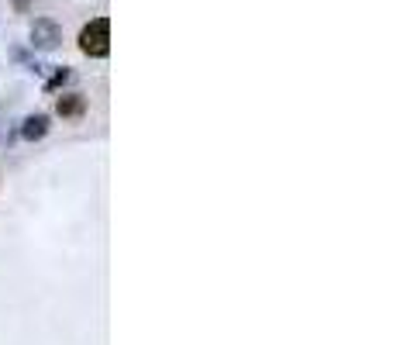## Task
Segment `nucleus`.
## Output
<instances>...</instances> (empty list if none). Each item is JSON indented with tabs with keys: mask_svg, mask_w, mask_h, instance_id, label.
Here are the masks:
<instances>
[{
	"mask_svg": "<svg viewBox=\"0 0 393 345\" xmlns=\"http://www.w3.org/2000/svg\"><path fill=\"white\" fill-rule=\"evenodd\" d=\"M14 7H18V14H28V7H31V0H14Z\"/></svg>",
	"mask_w": 393,
	"mask_h": 345,
	"instance_id": "nucleus-6",
	"label": "nucleus"
},
{
	"mask_svg": "<svg viewBox=\"0 0 393 345\" xmlns=\"http://www.w3.org/2000/svg\"><path fill=\"white\" fill-rule=\"evenodd\" d=\"M69 80V69H66V66H62V69H59V73H55L52 80L45 83V90H55V86H62V83Z\"/></svg>",
	"mask_w": 393,
	"mask_h": 345,
	"instance_id": "nucleus-5",
	"label": "nucleus"
},
{
	"mask_svg": "<svg viewBox=\"0 0 393 345\" xmlns=\"http://www.w3.org/2000/svg\"><path fill=\"white\" fill-rule=\"evenodd\" d=\"M79 49L90 59H107L110 55V21L107 18H93L90 25L79 31Z\"/></svg>",
	"mask_w": 393,
	"mask_h": 345,
	"instance_id": "nucleus-1",
	"label": "nucleus"
},
{
	"mask_svg": "<svg viewBox=\"0 0 393 345\" xmlns=\"http://www.w3.org/2000/svg\"><path fill=\"white\" fill-rule=\"evenodd\" d=\"M55 111H59V118H79L86 111V97L83 94H62L55 101Z\"/></svg>",
	"mask_w": 393,
	"mask_h": 345,
	"instance_id": "nucleus-3",
	"label": "nucleus"
},
{
	"mask_svg": "<svg viewBox=\"0 0 393 345\" xmlns=\"http://www.w3.org/2000/svg\"><path fill=\"white\" fill-rule=\"evenodd\" d=\"M45 135H49V118H45V114H31V118H25V125H21V138L38 142V138H45Z\"/></svg>",
	"mask_w": 393,
	"mask_h": 345,
	"instance_id": "nucleus-4",
	"label": "nucleus"
},
{
	"mask_svg": "<svg viewBox=\"0 0 393 345\" xmlns=\"http://www.w3.org/2000/svg\"><path fill=\"white\" fill-rule=\"evenodd\" d=\"M59 42H62V28L55 25V21L38 18V21L31 25V45H35L38 52H52Z\"/></svg>",
	"mask_w": 393,
	"mask_h": 345,
	"instance_id": "nucleus-2",
	"label": "nucleus"
}]
</instances>
